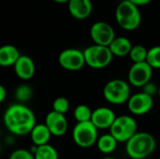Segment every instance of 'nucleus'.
<instances>
[{
    "label": "nucleus",
    "mask_w": 160,
    "mask_h": 159,
    "mask_svg": "<svg viewBox=\"0 0 160 159\" xmlns=\"http://www.w3.org/2000/svg\"><path fill=\"white\" fill-rule=\"evenodd\" d=\"M3 121L6 128L17 136L30 134L37 125L33 111L21 103L10 105L4 113Z\"/></svg>",
    "instance_id": "f257e3e1"
},
{
    "label": "nucleus",
    "mask_w": 160,
    "mask_h": 159,
    "mask_svg": "<svg viewBox=\"0 0 160 159\" xmlns=\"http://www.w3.org/2000/svg\"><path fill=\"white\" fill-rule=\"evenodd\" d=\"M157 147L154 136L148 132H137L127 143L126 152L131 159H145Z\"/></svg>",
    "instance_id": "f03ea898"
},
{
    "label": "nucleus",
    "mask_w": 160,
    "mask_h": 159,
    "mask_svg": "<svg viewBox=\"0 0 160 159\" xmlns=\"http://www.w3.org/2000/svg\"><path fill=\"white\" fill-rule=\"evenodd\" d=\"M115 19L120 27L127 31H133L140 26L142 15L136 5L124 0L116 7Z\"/></svg>",
    "instance_id": "7ed1b4c3"
},
{
    "label": "nucleus",
    "mask_w": 160,
    "mask_h": 159,
    "mask_svg": "<svg viewBox=\"0 0 160 159\" xmlns=\"http://www.w3.org/2000/svg\"><path fill=\"white\" fill-rule=\"evenodd\" d=\"M103 96L109 103L113 105L128 103L131 97L130 85L124 80H112L105 84L103 88Z\"/></svg>",
    "instance_id": "20e7f679"
},
{
    "label": "nucleus",
    "mask_w": 160,
    "mask_h": 159,
    "mask_svg": "<svg viewBox=\"0 0 160 159\" xmlns=\"http://www.w3.org/2000/svg\"><path fill=\"white\" fill-rule=\"evenodd\" d=\"M85 63L88 67L95 69H101L108 67L113 58L109 47L100 45H92L83 51Z\"/></svg>",
    "instance_id": "39448f33"
},
{
    "label": "nucleus",
    "mask_w": 160,
    "mask_h": 159,
    "mask_svg": "<svg viewBox=\"0 0 160 159\" xmlns=\"http://www.w3.org/2000/svg\"><path fill=\"white\" fill-rule=\"evenodd\" d=\"M98 138V129L91 121L77 123L73 127L72 139L82 148H89L97 144Z\"/></svg>",
    "instance_id": "423d86ee"
},
{
    "label": "nucleus",
    "mask_w": 160,
    "mask_h": 159,
    "mask_svg": "<svg viewBox=\"0 0 160 159\" xmlns=\"http://www.w3.org/2000/svg\"><path fill=\"white\" fill-rule=\"evenodd\" d=\"M138 132V124L130 115H120L110 128V133L118 142H128Z\"/></svg>",
    "instance_id": "0eeeda50"
},
{
    "label": "nucleus",
    "mask_w": 160,
    "mask_h": 159,
    "mask_svg": "<svg viewBox=\"0 0 160 159\" xmlns=\"http://www.w3.org/2000/svg\"><path fill=\"white\" fill-rule=\"evenodd\" d=\"M59 65L68 71H79L85 65L83 52L78 49H66L62 51L58 56Z\"/></svg>",
    "instance_id": "6e6552de"
},
{
    "label": "nucleus",
    "mask_w": 160,
    "mask_h": 159,
    "mask_svg": "<svg viewBox=\"0 0 160 159\" xmlns=\"http://www.w3.org/2000/svg\"><path fill=\"white\" fill-rule=\"evenodd\" d=\"M153 76V67L147 63H136L131 66L128 71V83L135 87L142 88L146 83L151 82Z\"/></svg>",
    "instance_id": "1a4fd4ad"
},
{
    "label": "nucleus",
    "mask_w": 160,
    "mask_h": 159,
    "mask_svg": "<svg viewBox=\"0 0 160 159\" xmlns=\"http://www.w3.org/2000/svg\"><path fill=\"white\" fill-rule=\"evenodd\" d=\"M90 37L96 45L106 47H109L116 37L112 26L105 22H95L90 28Z\"/></svg>",
    "instance_id": "9d476101"
},
{
    "label": "nucleus",
    "mask_w": 160,
    "mask_h": 159,
    "mask_svg": "<svg viewBox=\"0 0 160 159\" xmlns=\"http://www.w3.org/2000/svg\"><path fill=\"white\" fill-rule=\"evenodd\" d=\"M154 106V98L142 92L132 95L128 101V108L133 115H144L148 113Z\"/></svg>",
    "instance_id": "9b49d317"
},
{
    "label": "nucleus",
    "mask_w": 160,
    "mask_h": 159,
    "mask_svg": "<svg viewBox=\"0 0 160 159\" xmlns=\"http://www.w3.org/2000/svg\"><path fill=\"white\" fill-rule=\"evenodd\" d=\"M44 124L48 127L52 135L54 137L64 136L68 128V122L66 115L54 111L50 112L46 115Z\"/></svg>",
    "instance_id": "f8f14e48"
},
{
    "label": "nucleus",
    "mask_w": 160,
    "mask_h": 159,
    "mask_svg": "<svg viewBox=\"0 0 160 159\" xmlns=\"http://www.w3.org/2000/svg\"><path fill=\"white\" fill-rule=\"evenodd\" d=\"M115 112L108 107H99L93 111L91 122L98 129H109L115 122Z\"/></svg>",
    "instance_id": "ddd939ff"
},
{
    "label": "nucleus",
    "mask_w": 160,
    "mask_h": 159,
    "mask_svg": "<svg viewBox=\"0 0 160 159\" xmlns=\"http://www.w3.org/2000/svg\"><path fill=\"white\" fill-rule=\"evenodd\" d=\"M14 71L17 77L22 81L32 79L36 72V66L33 59L27 55H21L14 65Z\"/></svg>",
    "instance_id": "4468645a"
},
{
    "label": "nucleus",
    "mask_w": 160,
    "mask_h": 159,
    "mask_svg": "<svg viewBox=\"0 0 160 159\" xmlns=\"http://www.w3.org/2000/svg\"><path fill=\"white\" fill-rule=\"evenodd\" d=\"M68 7L70 14L78 20H84L88 18L93 9L91 0H70Z\"/></svg>",
    "instance_id": "2eb2a0df"
},
{
    "label": "nucleus",
    "mask_w": 160,
    "mask_h": 159,
    "mask_svg": "<svg viewBox=\"0 0 160 159\" xmlns=\"http://www.w3.org/2000/svg\"><path fill=\"white\" fill-rule=\"evenodd\" d=\"M52 136V135L50 129L44 123L36 125L35 127L30 132V137H31L33 145H36L37 147L49 144V142Z\"/></svg>",
    "instance_id": "dca6fc26"
},
{
    "label": "nucleus",
    "mask_w": 160,
    "mask_h": 159,
    "mask_svg": "<svg viewBox=\"0 0 160 159\" xmlns=\"http://www.w3.org/2000/svg\"><path fill=\"white\" fill-rule=\"evenodd\" d=\"M132 47L133 46L130 40L126 37H116L109 46L113 56L117 57H125L129 55Z\"/></svg>",
    "instance_id": "f3484780"
},
{
    "label": "nucleus",
    "mask_w": 160,
    "mask_h": 159,
    "mask_svg": "<svg viewBox=\"0 0 160 159\" xmlns=\"http://www.w3.org/2000/svg\"><path fill=\"white\" fill-rule=\"evenodd\" d=\"M20 57V52L13 45H4L0 48V66L2 67H14Z\"/></svg>",
    "instance_id": "a211bd4d"
},
{
    "label": "nucleus",
    "mask_w": 160,
    "mask_h": 159,
    "mask_svg": "<svg viewBox=\"0 0 160 159\" xmlns=\"http://www.w3.org/2000/svg\"><path fill=\"white\" fill-rule=\"evenodd\" d=\"M117 143H118L117 140L111 133H107V134H103L99 136L98 142H97V146H98V149L102 154L110 155L115 151L117 147Z\"/></svg>",
    "instance_id": "6ab92c4d"
},
{
    "label": "nucleus",
    "mask_w": 160,
    "mask_h": 159,
    "mask_svg": "<svg viewBox=\"0 0 160 159\" xmlns=\"http://www.w3.org/2000/svg\"><path fill=\"white\" fill-rule=\"evenodd\" d=\"M34 157L35 159H59L57 150L50 143L38 147Z\"/></svg>",
    "instance_id": "aec40b11"
},
{
    "label": "nucleus",
    "mask_w": 160,
    "mask_h": 159,
    "mask_svg": "<svg viewBox=\"0 0 160 159\" xmlns=\"http://www.w3.org/2000/svg\"><path fill=\"white\" fill-rule=\"evenodd\" d=\"M93 114V111L91 108L85 104H81L78 105L74 112H73V116L77 123H83V122H89L91 121Z\"/></svg>",
    "instance_id": "412c9836"
},
{
    "label": "nucleus",
    "mask_w": 160,
    "mask_h": 159,
    "mask_svg": "<svg viewBox=\"0 0 160 159\" xmlns=\"http://www.w3.org/2000/svg\"><path fill=\"white\" fill-rule=\"evenodd\" d=\"M15 97L21 104H24L30 101L31 98L33 97L32 87L28 84H21L15 90Z\"/></svg>",
    "instance_id": "4be33fe9"
},
{
    "label": "nucleus",
    "mask_w": 160,
    "mask_h": 159,
    "mask_svg": "<svg viewBox=\"0 0 160 159\" xmlns=\"http://www.w3.org/2000/svg\"><path fill=\"white\" fill-rule=\"evenodd\" d=\"M147 54H148V50L144 46H142V45H135V46L132 47L128 56L130 57L133 64H136V63L146 62Z\"/></svg>",
    "instance_id": "5701e85b"
},
{
    "label": "nucleus",
    "mask_w": 160,
    "mask_h": 159,
    "mask_svg": "<svg viewBox=\"0 0 160 159\" xmlns=\"http://www.w3.org/2000/svg\"><path fill=\"white\" fill-rule=\"evenodd\" d=\"M146 62L154 68H160V46L152 47L148 50Z\"/></svg>",
    "instance_id": "b1692460"
},
{
    "label": "nucleus",
    "mask_w": 160,
    "mask_h": 159,
    "mask_svg": "<svg viewBox=\"0 0 160 159\" xmlns=\"http://www.w3.org/2000/svg\"><path fill=\"white\" fill-rule=\"evenodd\" d=\"M70 107L69 101L67 97H59L57 98L54 99V101L52 102V111L65 114L68 112Z\"/></svg>",
    "instance_id": "393cba45"
},
{
    "label": "nucleus",
    "mask_w": 160,
    "mask_h": 159,
    "mask_svg": "<svg viewBox=\"0 0 160 159\" xmlns=\"http://www.w3.org/2000/svg\"><path fill=\"white\" fill-rule=\"evenodd\" d=\"M8 159H35V157L30 150L16 149L10 154Z\"/></svg>",
    "instance_id": "a878e982"
},
{
    "label": "nucleus",
    "mask_w": 160,
    "mask_h": 159,
    "mask_svg": "<svg viewBox=\"0 0 160 159\" xmlns=\"http://www.w3.org/2000/svg\"><path fill=\"white\" fill-rule=\"evenodd\" d=\"M158 90H159V86H158L156 84V82H149L148 83H146L143 87H142V92L151 96L152 97H154L156 95H158Z\"/></svg>",
    "instance_id": "bb28decb"
},
{
    "label": "nucleus",
    "mask_w": 160,
    "mask_h": 159,
    "mask_svg": "<svg viewBox=\"0 0 160 159\" xmlns=\"http://www.w3.org/2000/svg\"><path fill=\"white\" fill-rule=\"evenodd\" d=\"M129 2H131L132 4L136 5L137 7L139 6H144V5H147L149 4L152 0H128Z\"/></svg>",
    "instance_id": "cd10ccee"
},
{
    "label": "nucleus",
    "mask_w": 160,
    "mask_h": 159,
    "mask_svg": "<svg viewBox=\"0 0 160 159\" xmlns=\"http://www.w3.org/2000/svg\"><path fill=\"white\" fill-rule=\"evenodd\" d=\"M7 97V90L3 85H0V102H3Z\"/></svg>",
    "instance_id": "c85d7f7f"
},
{
    "label": "nucleus",
    "mask_w": 160,
    "mask_h": 159,
    "mask_svg": "<svg viewBox=\"0 0 160 159\" xmlns=\"http://www.w3.org/2000/svg\"><path fill=\"white\" fill-rule=\"evenodd\" d=\"M53 1L56 2V3H59V4H65V3H68V2L70 0H53Z\"/></svg>",
    "instance_id": "c756f323"
},
{
    "label": "nucleus",
    "mask_w": 160,
    "mask_h": 159,
    "mask_svg": "<svg viewBox=\"0 0 160 159\" xmlns=\"http://www.w3.org/2000/svg\"><path fill=\"white\" fill-rule=\"evenodd\" d=\"M103 159H115L114 157H104Z\"/></svg>",
    "instance_id": "7c9ffc66"
},
{
    "label": "nucleus",
    "mask_w": 160,
    "mask_h": 159,
    "mask_svg": "<svg viewBox=\"0 0 160 159\" xmlns=\"http://www.w3.org/2000/svg\"><path fill=\"white\" fill-rule=\"evenodd\" d=\"M158 97H159V98H160V85H159V90H158Z\"/></svg>",
    "instance_id": "2f4dec72"
}]
</instances>
